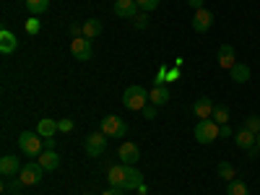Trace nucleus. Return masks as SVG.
<instances>
[{
    "mask_svg": "<svg viewBox=\"0 0 260 195\" xmlns=\"http://www.w3.org/2000/svg\"><path fill=\"white\" fill-rule=\"evenodd\" d=\"M192 136H195V141H198V143L208 146V143H213L216 138L221 136V125L216 122L213 117H208V120H198V125H195V130H192Z\"/></svg>",
    "mask_w": 260,
    "mask_h": 195,
    "instance_id": "f257e3e1",
    "label": "nucleus"
},
{
    "mask_svg": "<svg viewBox=\"0 0 260 195\" xmlns=\"http://www.w3.org/2000/svg\"><path fill=\"white\" fill-rule=\"evenodd\" d=\"M122 104L127 107V110H133V112H141L143 107L148 104V91L143 89V86H127L125 94H122Z\"/></svg>",
    "mask_w": 260,
    "mask_h": 195,
    "instance_id": "f03ea898",
    "label": "nucleus"
},
{
    "mask_svg": "<svg viewBox=\"0 0 260 195\" xmlns=\"http://www.w3.org/2000/svg\"><path fill=\"white\" fill-rule=\"evenodd\" d=\"M18 148L24 151L26 156H31V159H39V154L45 151V138H42L39 133H21L18 136Z\"/></svg>",
    "mask_w": 260,
    "mask_h": 195,
    "instance_id": "7ed1b4c3",
    "label": "nucleus"
},
{
    "mask_svg": "<svg viewBox=\"0 0 260 195\" xmlns=\"http://www.w3.org/2000/svg\"><path fill=\"white\" fill-rule=\"evenodd\" d=\"M99 130H102L107 138H125V136H127V125H125V120H120L117 115H107V117L99 122Z\"/></svg>",
    "mask_w": 260,
    "mask_h": 195,
    "instance_id": "20e7f679",
    "label": "nucleus"
},
{
    "mask_svg": "<svg viewBox=\"0 0 260 195\" xmlns=\"http://www.w3.org/2000/svg\"><path fill=\"white\" fill-rule=\"evenodd\" d=\"M42 177H45V167H42L39 161H29V164L21 167V172H18V180L24 185H39Z\"/></svg>",
    "mask_w": 260,
    "mask_h": 195,
    "instance_id": "39448f33",
    "label": "nucleus"
},
{
    "mask_svg": "<svg viewBox=\"0 0 260 195\" xmlns=\"http://www.w3.org/2000/svg\"><path fill=\"white\" fill-rule=\"evenodd\" d=\"M71 52H73V57H76V60H81V62L91 60V55H94V45H91V39H86V37H76V39L71 42Z\"/></svg>",
    "mask_w": 260,
    "mask_h": 195,
    "instance_id": "423d86ee",
    "label": "nucleus"
},
{
    "mask_svg": "<svg viewBox=\"0 0 260 195\" xmlns=\"http://www.w3.org/2000/svg\"><path fill=\"white\" fill-rule=\"evenodd\" d=\"M83 148H86V154L94 156V159L102 156V154H104V148H107V136L102 133V130H99V133H91L89 138H86Z\"/></svg>",
    "mask_w": 260,
    "mask_h": 195,
    "instance_id": "0eeeda50",
    "label": "nucleus"
},
{
    "mask_svg": "<svg viewBox=\"0 0 260 195\" xmlns=\"http://www.w3.org/2000/svg\"><path fill=\"white\" fill-rule=\"evenodd\" d=\"M117 156H120L122 164H136V161H141V148L133 141H125V143H120Z\"/></svg>",
    "mask_w": 260,
    "mask_h": 195,
    "instance_id": "6e6552de",
    "label": "nucleus"
},
{
    "mask_svg": "<svg viewBox=\"0 0 260 195\" xmlns=\"http://www.w3.org/2000/svg\"><path fill=\"white\" fill-rule=\"evenodd\" d=\"M211 24H213V13H211L208 8L195 11V16H192V29H195V31H198V34H206V31L211 29Z\"/></svg>",
    "mask_w": 260,
    "mask_h": 195,
    "instance_id": "1a4fd4ad",
    "label": "nucleus"
},
{
    "mask_svg": "<svg viewBox=\"0 0 260 195\" xmlns=\"http://www.w3.org/2000/svg\"><path fill=\"white\" fill-rule=\"evenodd\" d=\"M115 13L120 18H130V21H133L141 13V8H138L136 0H115Z\"/></svg>",
    "mask_w": 260,
    "mask_h": 195,
    "instance_id": "9d476101",
    "label": "nucleus"
},
{
    "mask_svg": "<svg viewBox=\"0 0 260 195\" xmlns=\"http://www.w3.org/2000/svg\"><path fill=\"white\" fill-rule=\"evenodd\" d=\"M107 182H110L112 187H122V190H125V182H127V169H125V164L110 167V172H107Z\"/></svg>",
    "mask_w": 260,
    "mask_h": 195,
    "instance_id": "9b49d317",
    "label": "nucleus"
},
{
    "mask_svg": "<svg viewBox=\"0 0 260 195\" xmlns=\"http://www.w3.org/2000/svg\"><path fill=\"white\" fill-rule=\"evenodd\" d=\"M213 110H216V104H213V99H208V96H201L198 102L192 104V112H195V117H198V120L213 117Z\"/></svg>",
    "mask_w": 260,
    "mask_h": 195,
    "instance_id": "f8f14e48",
    "label": "nucleus"
},
{
    "mask_svg": "<svg viewBox=\"0 0 260 195\" xmlns=\"http://www.w3.org/2000/svg\"><path fill=\"white\" fill-rule=\"evenodd\" d=\"M234 143L240 146L242 151H250V148H255V146H257V136H255V133H250L247 127H242V130H237V133H234Z\"/></svg>",
    "mask_w": 260,
    "mask_h": 195,
    "instance_id": "ddd939ff",
    "label": "nucleus"
},
{
    "mask_svg": "<svg viewBox=\"0 0 260 195\" xmlns=\"http://www.w3.org/2000/svg\"><path fill=\"white\" fill-rule=\"evenodd\" d=\"M234 65H237V52H234V47H232V45H221V47H219V68L232 71Z\"/></svg>",
    "mask_w": 260,
    "mask_h": 195,
    "instance_id": "4468645a",
    "label": "nucleus"
},
{
    "mask_svg": "<svg viewBox=\"0 0 260 195\" xmlns=\"http://www.w3.org/2000/svg\"><path fill=\"white\" fill-rule=\"evenodd\" d=\"M16 50H18V39H16V34L8 31V29H3V31H0V52H3V55H13Z\"/></svg>",
    "mask_w": 260,
    "mask_h": 195,
    "instance_id": "2eb2a0df",
    "label": "nucleus"
},
{
    "mask_svg": "<svg viewBox=\"0 0 260 195\" xmlns=\"http://www.w3.org/2000/svg\"><path fill=\"white\" fill-rule=\"evenodd\" d=\"M21 167H24V164H21L16 156H11V154H6L3 159H0V175H6V177H13V175H18V172H21Z\"/></svg>",
    "mask_w": 260,
    "mask_h": 195,
    "instance_id": "dca6fc26",
    "label": "nucleus"
},
{
    "mask_svg": "<svg viewBox=\"0 0 260 195\" xmlns=\"http://www.w3.org/2000/svg\"><path fill=\"white\" fill-rule=\"evenodd\" d=\"M127 169V182H125V190H138L143 185V175H141V169L136 164H125Z\"/></svg>",
    "mask_w": 260,
    "mask_h": 195,
    "instance_id": "f3484780",
    "label": "nucleus"
},
{
    "mask_svg": "<svg viewBox=\"0 0 260 195\" xmlns=\"http://www.w3.org/2000/svg\"><path fill=\"white\" fill-rule=\"evenodd\" d=\"M42 167H45V172H55L60 167V156H57V151H42L39 159H37Z\"/></svg>",
    "mask_w": 260,
    "mask_h": 195,
    "instance_id": "a211bd4d",
    "label": "nucleus"
},
{
    "mask_svg": "<svg viewBox=\"0 0 260 195\" xmlns=\"http://www.w3.org/2000/svg\"><path fill=\"white\" fill-rule=\"evenodd\" d=\"M169 99H172V96H169V89H167V86H154V89L148 91V102L156 104V107H164Z\"/></svg>",
    "mask_w": 260,
    "mask_h": 195,
    "instance_id": "6ab92c4d",
    "label": "nucleus"
},
{
    "mask_svg": "<svg viewBox=\"0 0 260 195\" xmlns=\"http://www.w3.org/2000/svg\"><path fill=\"white\" fill-rule=\"evenodd\" d=\"M37 133H39L42 138H52V136L57 133V120H50V117H42V120L37 122Z\"/></svg>",
    "mask_w": 260,
    "mask_h": 195,
    "instance_id": "aec40b11",
    "label": "nucleus"
},
{
    "mask_svg": "<svg viewBox=\"0 0 260 195\" xmlns=\"http://www.w3.org/2000/svg\"><path fill=\"white\" fill-rule=\"evenodd\" d=\"M102 29H104V26H102V21H99V18H89V21L83 24V37L94 42V39L102 34Z\"/></svg>",
    "mask_w": 260,
    "mask_h": 195,
    "instance_id": "412c9836",
    "label": "nucleus"
},
{
    "mask_svg": "<svg viewBox=\"0 0 260 195\" xmlns=\"http://www.w3.org/2000/svg\"><path fill=\"white\" fill-rule=\"evenodd\" d=\"M229 76H232L234 83H247V81H250V68H247L245 62H237L234 68L229 71Z\"/></svg>",
    "mask_w": 260,
    "mask_h": 195,
    "instance_id": "4be33fe9",
    "label": "nucleus"
},
{
    "mask_svg": "<svg viewBox=\"0 0 260 195\" xmlns=\"http://www.w3.org/2000/svg\"><path fill=\"white\" fill-rule=\"evenodd\" d=\"M47 8H50V0H26V11L31 16H42Z\"/></svg>",
    "mask_w": 260,
    "mask_h": 195,
    "instance_id": "5701e85b",
    "label": "nucleus"
},
{
    "mask_svg": "<svg viewBox=\"0 0 260 195\" xmlns=\"http://www.w3.org/2000/svg\"><path fill=\"white\" fill-rule=\"evenodd\" d=\"M226 195H250V187L242 180H229L226 185Z\"/></svg>",
    "mask_w": 260,
    "mask_h": 195,
    "instance_id": "b1692460",
    "label": "nucleus"
},
{
    "mask_svg": "<svg viewBox=\"0 0 260 195\" xmlns=\"http://www.w3.org/2000/svg\"><path fill=\"white\" fill-rule=\"evenodd\" d=\"M216 172H219V177L221 180H234V167L229 164V161H219V164H216Z\"/></svg>",
    "mask_w": 260,
    "mask_h": 195,
    "instance_id": "393cba45",
    "label": "nucleus"
},
{
    "mask_svg": "<svg viewBox=\"0 0 260 195\" xmlns=\"http://www.w3.org/2000/svg\"><path fill=\"white\" fill-rule=\"evenodd\" d=\"M213 120L219 122V125H226V120H229V110H226V107H216V110H213Z\"/></svg>",
    "mask_w": 260,
    "mask_h": 195,
    "instance_id": "a878e982",
    "label": "nucleus"
},
{
    "mask_svg": "<svg viewBox=\"0 0 260 195\" xmlns=\"http://www.w3.org/2000/svg\"><path fill=\"white\" fill-rule=\"evenodd\" d=\"M245 127L250 130V133L257 136V133H260V117H257V115H250V117L245 120Z\"/></svg>",
    "mask_w": 260,
    "mask_h": 195,
    "instance_id": "bb28decb",
    "label": "nucleus"
},
{
    "mask_svg": "<svg viewBox=\"0 0 260 195\" xmlns=\"http://www.w3.org/2000/svg\"><path fill=\"white\" fill-rule=\"evenodd\" d=\"M136 3H138V8H141V11H146V13H148V11H156L161 0H136Z\"/></svg>",
    "mask_w": 260,
    "mask_h": 195,
    "instance_id": "cd10ccee",
    "label": "nucleus"
},
{
    "mask_svg": "<svg viewBox=\"0 0 260 195\" xmlns=\"http://www.w3.org/2000/svg\"><path fill=\"white\" fill-rule=\"evenodd\" d=\"M141 115H143L146 120H154V117H156V104H151V102H148L143 110H141Z\"/></svg>",
    "mask_w": 260,
    "mask_h": 195,
    "instance_id": "c85d7f7f",
    "label": "nucleus"
},
{
    "mask_svg": "<svg viewBox=\"0 0 260 195\" xmlns=\"http://www.w3.org/2000/svg\"><path fill=\"white\" fill-rule=\"evenodd\" d=\"M39 29H42V24H39V18H37V16H31V18L26 21V31H29V34H37Z\"/></svg>",
    "mask_w": 260,
    "mask_h": 195,
    "instance_id": "c756f323",
    "label": "nucleus"
},
{
    "mask_svg": "<svg viewBox=\"0 0 260 195\" xmlns=\"http://www.w3.org/2000/svg\"><path fill=\"white\" fill-rule=\"evenodd\" d=\"M21 187H26L24 182H21V180H16V182H6V192L8 195H13V192H18Z\"/></svg>",
    "mask_w": 260,
    "mask_h": 195,
    "instance_id": "7c9ffc66",
    "label": "nucleus"
},
{
    "mask_svg": "<svg viewBox=\"0 0 260 195\" xmlns=\"http://www.w3.org/2000/svg\"><path fill=\"white\" fill-rule=\"evenodd\" d=\"M133 26H136V29H146V26H148V16L138 13V16L133 18Z\"/></svg>",
    "mask_w": 260,
    "mask_h": 195,
    "instance_id": "2f4dec72",
    "label": "nucleus"
},
{
    "mask_svg": "<svg viewBox=\"0 0 260 195\" xmlns=\"http://www.w3.org/2000/svg\"><path fill=\"white\" fill-rule=\"evenodd\" d=\"M57 130H60V133H71V130H73V120H57Z\"/></svg>",
    "mask_w": 260,
    "mask_h": 195,
    "instance_id": "473e14b6",
    "label": "nucleus"
},
{
    "mask_svg": "<svg viewBox=\"0 0 260 195\" xmlns=\"http://www.w3.org/2000/svg\"><path fill=\"white\" fill-rule=\"evenodd\" d=\"M177 78H180V68L175 65V68H172V71H167V81L172 83V81H177Z\"/></svg>",
    "mask_w": 260,
    "mask_h": 195,
    "instance_id": "72a5a7b5",
    "label": "nucleus"
},
{
    "mask_svg": "<svg viewBox=\"0 0 260 195\" xmlns=\"http://www.w3.org/2000/svg\"><path fill=\"white\" fill-rule=\"evenodd\" d=\"M164 81H167V68L161 65V68H159V73H156V86H164Z\"/></svg>",
    "mask_w": 260,
    "mask_h": 195,
    "instance_id": "f704fd0d",
    "label": "nucleus"
},
{
    "mask_svg": "<svg viewBox=\"0 0 260 195\" xmlns=\"http://www.w3.org/2000/svg\"><path fill=\"white\" fill-rule=\"evenodd\" d=\"M102 195H125V190L122 187H110V190H104Z\"/></svg>",
    "mask_w": 260,
    "mask_h": 195,
    "instance_id": "c9c22d12",
    "label": "nucleus"
},
{
    "mask_svg": "<svg viewBox=\"0 0 260 195\" xmlns=\"http://www.w3.org/2000/svg\"><path fill=\"white\" fill-rule=\"evenodd\" d=\"M203 3H206V0H187V6H190V8H195V11H201V8H203Z\"/></svg>",
    "mask_w": 260,
    "mask_h": 195,
    "instance_id": "e433bc0d",
    "label": "nucleus"
},
{
    "mask_svg": "<svg viewBox=\"0 0 260 195\" xmlns=\"http://www.w3.org/2000/svg\"><path fill=\"white\" fill-rule=\"evenodd\" d=\"M232 136H234V130L229 125H221V138H232Z\"/></svg>",
    "mask_w": 260,
    "mask_h": 195,
    "instance_id": "4c0bfd02",
    "label": "nucleus"
},
{
    "mask_svg": "<svg viewBox=\"0 0 260 195\" xmlns=\"http://www.w3.org/2000/svg\"><path fill=\"white\" fill-rule=\"evenodd\" d=\"M45 151H55V136L52 138H45Z\"/></svg>",
    "mask_w": 260,
    "mask_h": 195,
    "instance_id": "58836bf2",
    "label": "nucleus"
},
{
    "mask_svg": "<svg viewBox=\"0 0 260 195\" xmlns=\"http://www.w3.org/2000/svg\"><path fill=\"white\" fill-rule=\"evenodd\" d=\"M257 148H260V133H257Z\"/></svg>",
    "mask_w": 260,
    "mask_h": 195,
    "instance_id": "ea45409f",
    "label": "nucleus"
},
{
    "mask_svg": "<svg viewBox=\"0 0 260 195\" xmlns=\"http://www.w3.org/2000/svg\"><path fill=\"white\" fill-rule=\"evenodd\" d=\"M13 195H21V192H13Z\"/></svg>",
    "mask_w": 260,
    "mask_h": 195,
    "instance_id": "a19ab883",
    "label": "nucleus"
}]
</instances>
